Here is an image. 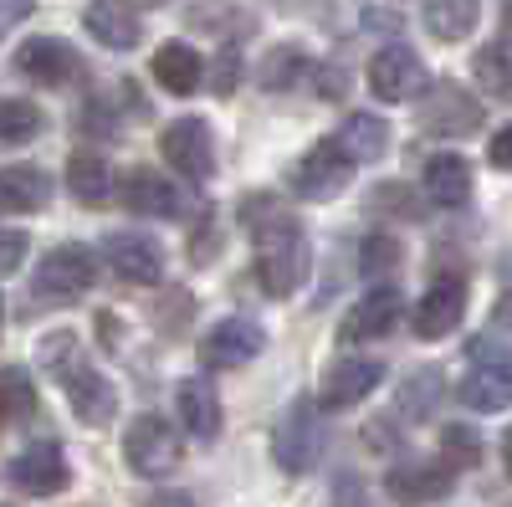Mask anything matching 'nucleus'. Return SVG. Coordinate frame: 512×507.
I'll return each instance as SVG.
<instances>
[{"label": "nucleus", "instance_id": "37", "mask_svg": "<svg viewBox=\"0 0 512 507\" xmlns=\"http://www.w3.org/2000/svg\"><path fill=\"white\" fill-rule=\"evenodd\" d=\"M441 446H446V467H477V456H482L477 431H466V426H446Z\"/></svg>", "mask_w": 512, "mask_h": 507}, {"label": "nucleus", "instance_id": "15", "mask_svg": "<svg viewBox=\"0 0 512 507\" xmlns=\"http://www.w3.org/2000/svg\"><path fill=\"white\" fill-rule=\"evenodd\" d=\"M384 379L379 359H338L323 374V390H318V410H349L364 395H374V385Z\"/></svg>", "mask_w": 512, "mask_h": 507}, {"label": "nucleus", "instance_id": "5", "mask_svg": "<svg viewBox=\"0 0 512 507\" xmlns=\"http://www.w3.org/2000/svg\"><path fill=\"white\" fill-rule=\"evenodd\" d=\"M103 262L118 282L128 287H159L164 282V246L154 236H139V231H118L103 241Z\"/></svg>", "mask_w": 512, "mask_h": 507}, {"label": "nucleus", "instance_id": "48", "mask_svg": "<svg viewBox=\"0 0 512 507\" xmlns=\"http://www.w3.org/2000/svg\"><path fill=\"white\" fill-rule=\"evenodd\" d=\"M502 31H507V41H512V0H507V11H502Z\"/></svg>", "mask_w": 512, "mask_h": 507}, {"label": "nucleus", "instance_id": "35", "mask_svg": "<svg viewBox=\"0 0 512 507\" xmlns=\"http://www.w3.org/2000/svg\"><path fill=\"white\" fill-rule=\"evenodd\" d=\"M400 241L395 236H364V246H359V272L364 277H379V272H395L400 267Z\"/></svg>", "mask_w": 512, "mask_h": 507}, {"label": "nucleus", "instance_id": "31", "mask_svg": "<svg viewBox=\"0 0 512 507\" xmlns=\"http://www.w3.org/2000/svg\"><path fill=\"white\" fill-rule=\"evenodd\" d=\"M36 415V385L26 369H0V426H16V420Z\"/></svg>", "mask_w": 512, "mask_h": 507}, {"label": "nucleus", "instance_id": "47", "mask_svg": "<svg viewBox=\"0 0 512 507\" xmlns=\"http://www.w3.org/2000/svg\"><path fill=\"white\" fill-rule=\"evenodd\" d=\"M118 6H128V11H144V6H164V0H118Z\"/></svg>", "mask_w": 512, "mask_h": 507}, {"label": "nucleus", "instance_id": "42", "mask_svg": "<svg viewBox=\"0 0 512 507\" xmlns=\"http://www.w3.org/2000/svg\"><path fill=\"white\" fill-rule=\"evenodd\" d=\"M333 507H374V497H369L364 482H344V487L333 492Z\"/></svg>", "mask_w": 512, "mask_h": 507}, {"label": "nucleus", "instance_id": "50", "mask_svg": "<svg viewBox=\"0 0 512 507\" xmlns=\"http://www.w3.org/2000/svg\"><path fill=\"white\" fill-rule=\"evenodd\" d=\"M0 507H6V502H0Z\"/></svg>", "mask_w": 512, "mask_h": 507}, {"label": "nucleus", "instance_id": "9", "mask_svg": "<svg viewBox=\"0 0 512 507\" xmlns=\"http://www.w3.org/2000/svg\"><path fill=\"white\" fill-rule=\"evenodd\" d=\"M369 88L374 98L384 103H410L420 88H425V62L415 57V47L395 41V47H379L374 62H369Z\"/></svg>", "mask_w": 512, "mask_h": 507}, {"label": "nucleus", "instance_id": "38", "mask_svg": "<svg viewBox=\"0 0 512 507\" xmlns=\"http://www.w3.org/2000/svg\"><path fill=\"white\" fill-rule=\"evenodd\" d=\"M313 88H318V98L338 103V98L349 93V67H344V62H318V67H313Z\"/></svg>", "mask_w": 512, "mask_h": 507}, {"label": "nucleus", "instance_id": "28", "mask_svg": "<svg viewBox=\"0 0 512 507\" xmlns=\"http://www.w3.org/2000/svg\"><path fill=\"white\" fill-rule=\"evenodd\" d=\"M313 62H308V52L297 47V41H277V47L256 62V88H267V93H287V88H297V77H303Z\"/></svg>", "mask_w": 512, "mask_h": 507}, {"label": "nucleus", "instance_id": "4", "mask_svg": "<svg viewBox=\"0 0 512 507\" xmlns=\"http://www.w3.org/2000/svg\"><path fill=\"white\" fill-rule=\"evenodd\" d=\"M349 180H354V164L344 159V149H338L333 139H323V144H313L303 159H297L292 195L308 200V205H328V200H338L349 190Z\"/></svg>", "mask_w": 512, "mask_h": 507}, {"label": "nucleus", "instance_id": "3", "mask_svg": "<svg viewBox=\"0 0 512 507\" xmlns=\"http://www.w3.org/2000/svg\"><path fill=\"white\" fill-rule=\"evenodd\" d=\"M159 154L169 159V169H175L180 180L190 185H205L210 175H216V139H210V123L205 118H175L169 129L159 134Z\"/></svg>", "mask_w": 512, "mask_h": 507}, {"label": "nucleus", "instance_id": "24", "mask_svg": "<svg viewBox=\"0 0 512 507\" xmlns=\"http://www.w3.org/2000/svg\"><path fill=\"white\" fill-rule=\"evenodd\" d=\"M82 26L93 31V41H103V47H113V52L139 47V36H144L139 16L128 11V6H118V0H88V11H82Z\"/></svg>", "mask_w": 512, "mask_h": 507}, {"label": "nucleus", "instance_id": "10", "mask_svg": "<svg viewBox=\"0 0 512 507\" xmlns=\"http://www.w3.org/2000/svg\"><path fill=\"white\" fill-rule=\"evenodd\" d=\"M262 344H267V333L251 318H221L200 338V364L205 369H241V364H251L256 354H262Z\"/></svg>", "mask_w": 512, "mask_h": 507}, {"label": "nucleus", "instance_id": "23", "mask_svg": "<svg viewBox=\"0 0 512 507\" xmlns=\"http://www.w3.org/2000/svg\"><path fill=\"white\" fill-rule=\"evenodd\" d=\"M200 77H205V57L190 47V41H164V47L154 52V82L164 93L185 98V93L200 88Z\"/></svg>", "mask_w": 512, "mask_h": 507}, {"label": "nucleus", "instance_id": "2", "mask_svg": "<svg viewBox=\"0 0 512 507\" xmlns=\"http://www.w3.org/2000/svg\"><path fill=\"white\" fill-rule=\"evenodd\" d=\"M123 461H128V472L134 477H169L180 467V436L169 420L159 415H139L134 426L123 431Z\"/></svg>", "mask_w": 512, "mask_h": 507}, {"label": "nucleus", "instance_id": "6", "mask_svg": "<svg viewBox=\"0 0 512 507\" xmlns=\"http://www.w3.org/2000/svg\"><path fill=\"white\" fill-rule=\"evenodd\" d=\"M93 282H98V257L88 246H77V241L57 246L52 257L41 262V272H36V292H41V298H62V303L93 292Z\"/></svg>", "mask_w": 512, "mask_h": 507}, {"label": "nucleus", "instance_id": "25", "mask_svg": "<svg viewBox=\"0 0 512 507\" xmlns=\"http://www.w3.org/2000/svg\"><path fill=\"white\" fill-rule=\"evenodd\" d=\"M420 180H425V195H431L436 205H446V210L472 200V164H466L461 154H431Z\"/></svg>", "mask_w": 512, "mask_h": 507}, {"label": "nucleus", "instance_id": "45", "mask_svg": "<svg viewBox=\"0 0 512 507\" xmlns=\"http://www.w3.org/2000/svg\"><path fill=\"white\" fill-rule=\"evenodd\" d=\"M502 467H507V472H512V426H507V431H502Z\"/></svg>", "mask_w": 512, "mask_h": 507}, {"label": "nucleus", "instance_id": "17", "mask_svg": "<svg viewBox=\"0 0 512 507\" xmlns=\"http://www.w3.org/2000/svg\"><path fill=\"white\" fill-rule=\"evenodd\" d=\"M175 410H180V426L195 436V441H216L221 436V395L216 385H205V379H180L175 385Z\"/></svg>", "mask_w": 512, "mask_h": 507}, {"label": "nucleus", "instance_id": "1", "mask_svg": "<svg viewBox=\"0 0 512 507\" xmlns=\"http://www.w3.org/2000/svg\"><path fill=\"white\" fill-rule=\"evenodd\" d=\"M323 441H328V431H323V410H318V400L297 395V400L282 410L277 431H272V456H277V467H282V472L303 477V472L318 467Z\"/></svg>", "mask_w": 512, "mask_h": 507}, {"label": "nucleus", "instance_id": "12", "mask_svg": "<svg viewBox=\"0 0 512 507\" xmlns=\"http://www.w3.org/2000/svg\"><path fill=\"white\" fill-rule=\"evenodd\" d=\"M451 487H456V467H446V461H400V467H390V477H384V492L400 507L441 502V497H451Z\"/></svg>", "mask_w": 512, "mask_h": 507}, {"label": "nucleus", "instance_id": "20", "mask_svg": "<svg viewBox=\"0 0 512 507\" xmlns=\"http://www.w3.org/2000/svg\"><path fill=\"white\" fill-rule=\"evenodd\" d=\"M52 200V175L36 164H11L0 169V216H31Z\"/></svg>", "mask_w": 512, "mask_h": 507}, {"label": "nucleus", "instance_id": "36", "mask_svg": "<svg viewBox=\"0 0 512 507\" xmlns=\"http://www.w3.org/2000/svg\"><path fill=\"white\" fill-rule=\"evenodd\" d=\"M36 359L47 364L52 374H62L67 364H77V359H82V344H77V333H72V328H57V333H47V338H41V344H36Z\"/></svg>", "mask_w": 512, "mask_h": 507}, {"label": "nucleus", "instance_id": "30", "mask_svg": "<svg viewBox=\"0 0 512 507\" xmlns=\"http://www.w3.org/2000/svg\"><path fill=\"white\" fill-rule=\"evenodd\" d=\"M472 72H477V88L497 103H512V52L502 41H487V47L472 57Z\"/></svg>", "mask_w": 512, "mask_h": 507}, {"label": "nucleus", "instance_id": "22", "mask_svg": "<svg viewBox=\"0 0 512 507\" xmlns=\"http://www.w3.org/2000/svg\"><path fill=\"white\" fill-rule=\"evenodd\" d=\"M333 144L344 149L349 164H379L384 154H390V123L374 118V113H349L344 129L333 134Z\"/></svg>", "mask_w": 512, "mask_h": 507}, {"label": "nucleus", "instance_id": "46", "mask_svg": "<svg viewBox=\"0 0 512 507\" xmlns=\"http://www.w3.org/2000/svg\"><path fill=\"white\" fill-rule=\"evenodd\" d=\"M154 507H190V497H154Z\"/></svg>", "mask_w": 512, "mask_h": 507}, {"label": "nucleus", "instance_id": "26", "mask_svg": "<svg viewBox=\"0 0 512 507\" xmlns=\"http://www.w3.org/2000/svg\"><path fill=\"white\" fill-rule=\"evenodd\" d=\"M456 395H461L466 410H482V415L507 410V405H512V364H477V369L456 385Z\"/></svg>", "mask_w": 512, "mask_h": 507}, {"label": "nucleus", "instance_id": "14", "mask_svg": "<svg viewBox=\"0 0 512 507\" xmlns=\"http://www.w3.org/2000/svg\"><path fill=\"white\" fill-rule=\"evenodd\" d=\"M11 482L31 497H52L72 482V467H67V451L57 441H36L26 446L16 461H11Z\"/></svg>", "mask_w": 512, "mask_h": 507}, {"label": "nucleus", "instance_id": "8", "mask_svg": "<svg viewBox=\"0 0 512 507\" xmlns=\"http://www.w3.org/2000/svg\"><path fill=\"white\" fill-rule=\"evenodd\" d=\"M16 67H21V77L41 82V88H67V82L82 77V57H77L72 41H62V36H31V41H21V47H16Z\"/></svg>", "mask_w": 512, "mask_h": 507}, {"label": "nucleus", "instance_id": "21", "mask_svg": "<svg viewBox=\"0 0 512 507\" xmlns=\"http://www.w3.org/2000/svg\"><path fill=\"white\" fill-rule=\"evenodd\" d=\"M256 277H262V287L272 292V298H287V292H297V282L308 277V241H282V246H267L262 257H256Z\"/></svg>", "mask_w": 512, "mask_h": 507}, {"label": "nucleus", "instance_id": "27", "mask_svg": "<svg viewBox=\"0 0 512 507\" xmlns=\"http://www.w3.org/2000/svg\"><path fill=\"white\" fill-rule=\"evenodd\" d=\"M67 190H72L77 205H108V195H113V169H108V159L77 149V154L67 159Z\"/></svg>", "mask_w": 512, "mask_h": 507}, {"label": "nucleus", "instance_id": "49", "mask_svg": "<svg viewBox=\"0 0 512 507\" xmlns=\"http://www.w3.org/2000/svg\"><path fill=\"white\" fill-rule=\"evenodd\" d=\"M0 323H6V303H0Z\"/></svg>", "mask_w": 512, "mask_h": 507}, {"label": "nucleus", "instance_id": "41", "mask_svg": "<svg viewBox=\"0 0 512 507\" xmlns=\"http://www.w3.org/2000/svg\"><path fill=\"white\" fill-rule=\"evenodd\" d=\"M36 11V0H0V41L11 36V26H21Z\"/></svg>", "mask_w": 512, "mask_h": 507}, {"label": "nucleus", "instance_id": "11", "mask_svg": "<svg viewBox=\"0 0 512 507\" xmlns=\"http://www.w3.org/2000/svg\"><path fill=\"white\" fill-rule=\"evenodd\" d=\"M62 390H67V405H72V415L82 420V426H108V420L118 415V390L108 385V379L93 369V364H67L62 374Z\"/></svg>", "mask_w": 512, "mask_h": 507}, {"label": "nucleus", "instance_id": "44", "mask_svg": "<svg viewBox=\"0 0 512 507\" xmlns=\"http://www.w3.org/2000/svg\"><path fill=\"white\" fill-rule=\"evenodd\" d=\"M492 318H497V328H512V287L497 298V308H492Z\"/></svg>", "mask_w": 512, "mask_h": 507}, {"label": "nucleus", "instance_id": "43", "mask_svg": "<svg viewBox=\"0 0 512 507\" xmlns=\"http://www.w3.org/2000/svg\"><path fill=\"white\" fill-rule=\"evenodd\" d=\"M487 159H492L497 169H512V129H502V134L487 144Z\"/></svg>", "mask_w": 512, "mask_h": 507}, {"label": "nucleus", "instance_id": "34", "mask_svg": "<svg viewBox=\"0 0 512 507\" xmlns=\"http://www.w3.org/2000/svg\"><path fill=\"white\" fill-rule=\"evenodd\" d=\"M226 16H246L236 0H195L190 6V26L195 31H221V36H241L246 26H231Z\"/></svg>", "mask_w": 512, "mask_h": 507}, {"label": "nucleus", "instance_id": "16", "mask_svg": "<svg viewBox=\"0 0 512 507\" xmlns=\"http://www.w3.org/2000/svg\"><path fill=\"white\" fill-rule=\"evenodd\" d=\"M466 313V282L461 277H436L431 287L420 292V303H415V333L420 338H446Z\"/></svg>", "mask_w": 512, "mask_h": 507}, {"label": "nucleus", "instance_id": "40", "mask_svg": "<svg viewBox=\"0 0 512 507\" xmlns=\"http://www.w3.org/2000/svg\"><path fill=\"white\" fill-rule=\"evenodd\" d=\"M236 82H241V57L226 47V52H221V62H216V72H210V88H216V93L226 98V93H236Z\"/></svg>", "mask_w": 512, "mask_h": 507}, {"label": "nucleus", "instance_id": "29", "mask_svg": "<svg viewBox=\"0 0 512 507\" xmlns=\"http://www.w3.org/2000/svg\"><path fill=\"white\" fill-rule=\"evenodd\" d=\"M477 26V0H425V31L436 41H461Z\"/></svg>", "mask_w": 512, "mask_h": 507}, {"label": "nucleus", "instance_id": "39", "mask_svg": "<svg viewBox=\"0 0 512 507\" xmlns=\"http://www.w3.org/2000/svg\"><path fill=\"white\" fill-rule=\"evenodd\" d=\"M26 251H31V236H26V231L0 226V277H11V272L26 262Z\"/></svg>", "mask_w": 512, "mask_h": 507}, {"label": "nucleus", "instance_id": "18", "mask_svg": "<svg viewBox=\"0 0 512 507\" xmlns=\"http://www.w3.org/2000/svg\"><path fill=\"white\" fill-rule=\"evenodd\" d=\"M241 221H246V236L256 241V251L303 236V231H297V221H292V210L277 195H246L241 200Z\"/></svg>", "mask_w": 512, "mask_h": 507}, {"label": "nucleus", "instance_id": "19", "mask_svg": "<svg viewBox=\"0 0 512 507\" xmlns=\"http://www.w3.org/2000/svg\"><path fill=\"white\" fill-rule=\"evenodd\" d=\"M123 205L134 210V216L164 221L180 210V190H175V180H164L159 169H128L123 175Z\"/></svg>", "mask_w": 512, "mask_h": 507}, {"label": "nucleus", "instance_id": "32", "mask_svg": "<svg viewBox=\"0 0 512 507\" xmlns=\"http://www.w3.org/2000/svg\"><path fill=\"white\" fill-rule=\"evenodd\" d=\"M41 134V108L31 98H0V144H31Z\"/></svg>", "mask_w": 512, "mask_h": 507}, {"label": "nucleus", "instance_id": "13", "mask_svg": "<svg viewBox=\"0 0 512 507\" xmlns=\"http://www.w3.org/2000/svg\"><path fill=\"white\" fill-rule=\"evenodd\" d=\"M400 313H405L400 287H374L349 308V318L338 323V344H374V338H384L400 323Z\"/></svg>", "mask_w": 512, "mask_h": 507}, {"label": "nucleus", "instance_id": "7", "mask_svg": "<svg viewBox=\"0 0 512 507\" xmlns=\"http://www.w3.org/2000/svg\"><path fill=\"white\" fill-rule=\"evenodd\" d=\"M420 129L436 134V139H461V134H477L482 129V103L456 88V82H436L431 98L420 103Z\"/></svg>", "mask_w": 512, "mask_h": 507}, {"label": "nucleus", "instance_id": "33", "mask_svg": "<svg viewBox=\"0 0 512 507\" xmlns=\"http://www.w3.org/2000/svg\"><path fill=\"white\" fill-rule=\"evenodd\" d=\"M436 400H441V369H415L400 385V415H410V420L436 415Z\"/></svg>", "mask_w": 512, "mask_h": 507}]
</instances>
